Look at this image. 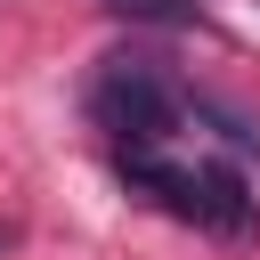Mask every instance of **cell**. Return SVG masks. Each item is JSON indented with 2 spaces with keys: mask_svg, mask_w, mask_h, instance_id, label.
<instances>
[{
  "mask_svg": "<svg viewBox=\"0 0 260 260\" xmlns=\"http://www.w3.org/2000/svg\"><path fill=\"white\" fill-rule=\"evenodd\" d=\"M122 187L146 195L154 211L219 236V244H252V236H260V195H252V179H244L236 162H219V154H195V162H179V154H130V162H122Z\"/></svg>",
  "mask_w": 260,
  "mask_h": 260,
  "instance_id": "1",
  "label": "cell"
},
{
  "mask_svg": "<svg viewBox=\"0 0 260 260\" xmlns=\"http://www.w3.org/2000/svg\"><path fill=\"white\" fill-rule=\"evenodd\" d=\"M89 122L114 138V162L171 154V138L187 130V98L154 57H106L89 73Z\"/></svg>",
  "mask_w": 260,
  "mask_h": 260,
  "instance_id": "2",
  "label": "cell"
},
{
  "mask_svg": "<svg viewBox=\"0 0 260 260\" xmlns=\"http://www.w3.org/2000/svg\"><path fill=\"white\" fill-rule=\"evenodd\" d=\"M114 16H130V24H195L203 16V0H106Z\"/></svg>",
  "mask_w": 260,
  "mask_h": 260,
  "instance_id": "3",
  "label": "cell"
},
{
  "mask_svg": "<svg viewBox=\"0 0 260 260\" xmlns=\"http://www.w3.org/2000/svg\"><path fill=\"white\" fill-rule=\"evenodd\" d=\"M8 244H16V228H0V260H8Z\"/></svg>",
  "mask_w": 260,
  "mask_h": 260,
  "instance_id": "4",
  "label": "cell"
}]
</instances>
